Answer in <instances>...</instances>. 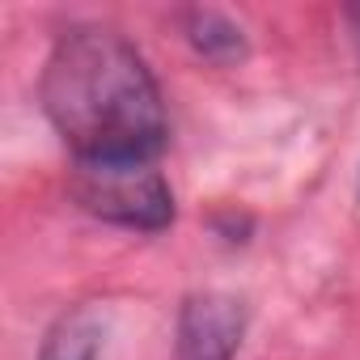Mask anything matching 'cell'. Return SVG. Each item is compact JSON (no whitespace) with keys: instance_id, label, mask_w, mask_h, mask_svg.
<instances>
[{"instance_id":"1","label":"cell","mask_w":360,"mask_h":360,"mask_svg":"<svg viewBox=\"0 0 360 360\" xmlns=\"http://www.w3.org/2000/svg\"><path fill=\"white\" fill-rule=\"evenodd\" d=\"M43 110L77 161H157L165 106L140 51L106 26H72L43 68Z\"/></svg>"},{"instance_id":"2","label":"cell","mask_w":360,"mask_h":360,"mask_svg":"<svg viewBox=\"0 0 360 360\" xmlns=\"http://www.w3.org/2000/svg\"><path fill=\"white\" fill-rule=\"evenodd\" d=\"M72 200L127 229H165L174 221V191L161 178L157 161H77Z\"/></svg>"},{"instance_id":"3","label":"cell","mask_w":360,"mask_h":360,"mask_svg":"<svg viewBox=\"0 0 360 360\" xmlns=\"http://www.w3.org/2000/svg\"><path fill=\"white\" fill-rule=\"evenodd\" d=\"M246 335V305L229 292H191L178 309L174 360H233Z\"/></svg>"},{"instance_id":"4","label":"cell","mask_w":360,"mask_h":360,"mask_svg":"<svg viewBox=\"0 0 360 360\" xmlns=\"http://www.w3.org/2000/svg\"><path fill=\"white\" fill-rule=\"evenodd\" d=\"M102 339H106V318L89 305H77L51 322V330L43 335L39 360H98Z\"/></svg>"},{"instance_id":"5","label":"cell","mask_w":360,"mask_h":360,"mask_svg":"<svg viewBox=\"0 0 360 360\" xmlns=\"http://www.w3.org/2000/svg\"><path fill=\"white\" fill-rule=\"evenodd\" d=\"M183 30H187V43L204 56V60H212V64H233V60H242L246 56V34H242V26H233L225 13H217V9H191L187 18H183Z\"/></svg>"}]
</instances>
